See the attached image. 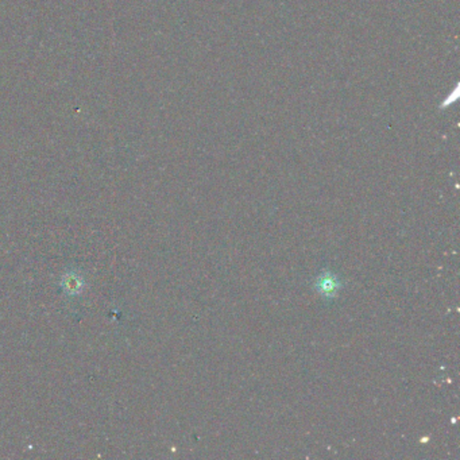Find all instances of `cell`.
I'll return each mask as SVG.
<instances>
[]
</instances>
